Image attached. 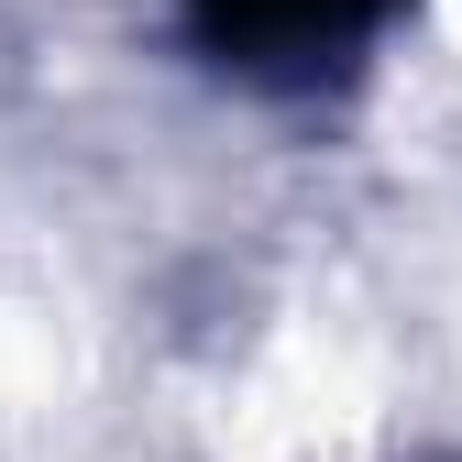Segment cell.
<instances>
[{
	"label": "cell",
	"mask_w": 462,
	"mask_h": 462,
	"mask_svg": "<svg viewBox=\"0 0 462 462\" xmlns=\"http://www.w3.org/2000/svg\"><path fill=\"white\" fill-rule=\"evenodd\" d=\"M209 33L220 44H330V33H353L374 0H199Z\"/></svg>",
	"instance_id": "obj_1"
}]
</instances>
